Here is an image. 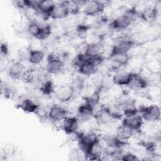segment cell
I'll use <instances>...</instances> for the list:
<instances>
[{"instance_id": "cell-1", "label": "cell", "mask_w": 161, "mask_h": 161, "mask_svg": "<svg viewBox=\"0 0 161 161\" xmlns=\"http://www.w3.org/2000/svg\"><path fill=\"white\" fill-rule=\"evenodd\" d=\"M55 99L60 103H67L72 100L75 94V88L70 84L57 87L53 92Z\"/></svg>"}, {"instance_id": "cell-2", "label": "cell", "mask_w": 161, "mask_h": 161, "mask_svg": "<svg viewBox=\"0 0 161 161\" xmlns=\"http://www.w3.org/2000/svg\"><path fill=\"white\" fill-rule=\"evenodd\" d=\"M138 112L145 122H157L160 119V107L155 104H149L139 109Z\"/></svg>"}, {"instance_id": "cell-3", "label": "cell", "mask_w": 161, "mask_h": 161, "mask_svg": "<svg viewBox=\"0 0 161 161\" xmlns=\"http://www.w3.org/2000/svg\"><path fill=\"white\" fill-rule=\"evenodd\" d=\"M106 3L100 1H86L82 13L87 16H97L103 13Z\"/></svg>"}, {"instance_id": "cell-4", "label": "cell", "mask_w": 161, "mask_h": 161, "mask_svg": "<svg viewBox=\"0 0 161 161\" xmlns=\"http://www.w3.org/2000/svg\"><path fill=\"white\" fill-rule=\"evenodd\" d=\"M112 75L114 84L123 87L128 86L130 84L132 80L133 73L121 68L115 70Z\"/></svg>"}, {"instance_id": "cell-5", "label": "cell", "mask_w": 161, "mask_h": 161, "mask_svg": "<svg viewBox=\"0 0 161 161\" xmlns=\"http://www.w3.org/2000/svg\"><path fill=\"white\" fill-rule=\"evenodd\" d=\"M7 74L13 80H18L21 77L26 70L23 62L19 60L10 62L6 68Z\"/></svg>"}, {"instance_id": "cell-6", "label": "cell", "mask_w": 161, "mask_h": 161, "mask_svg": "<svg viewBox=\"0 0 161 161\" xmlns=\"http://www.w3.org/2000/svg\"><path fill=\"white\" fill-rule=\"evenodd\" d=\"M79 120L77 116H67L62 121L61 129L67 135L74 133L79 130Z\"/></svg>"}, {"instance_id": "cell-7", "label": "cell", "mask_w": 161, "mask_h": 161, "mask_svg": "<svg viewBox=\"0 0 161 161\" xmlns=\"http://www.w3.org/2000/svg\"><path fill=\"white\" fill-rule=\"evenodd\" d=\"M135 46L133 43L129 39V37L125 38L115 42L114 45L111 48V55L121 53V54H126L129 53L133 47Z\"/></svg>"}, {"instance_id": "cell-8", "label": "cell", "mask_w": 161, "mask_h": 161, "mask_svg": "<svg viewBox=\"0 0 161 161\" xmlns=\"http://www.w3.org/2000/svg\"><path fill=\"white\" fill-rule=\"evenodd\" d=\"M67 111L64 106L53 105L50 107L48 113V117L52 121L53 124L55 123L62 122L63 119L67 116Z\"/></svg>"}, {"instance_id": "cell-9", "label": "cell", "mask_w": 161, "mask_h": 161, "mask_svg": "<svg viewBox=\"0 0 161 161\" xmlns=\"http://www.w3.org/2000/svg\"><path fill=\"white\" fill-rule=\"evenodd\" d=\"M77 72L80 75L89 78L98 72V68L89 58L84 61L77 67Z\"/></svg>"}, {"instance_id": "cell-10", "label": "cell", "mask_w": 161, "mask_h": 161, "mask_svg": "<svg viewBox=\"0 0 161 161\" xmlns=\"http://www.w3.org/2000/svg\"><path fill=\"white\" fill-rule=\"evenodd\" d=\"M135 132L130 126L121 122V125L116 128L115 136L121 141L128 142L133 137Z\"/></svg>"}, {"instance_id": "cell-11", "label": "cell", "mask_w": 161, "mask_h": 161, "mask_svg": "<svg viewBox=\"0 0 161 161\" xmlns=\"http://www.w3.org/2000/svg\"><path fill=\"white\" fill-rule=\"evenodd\" d=\"M122 123L130 126L134 131H139L143 125L144 121L138 113L130 116L125 117L122 120Z\"/></svg>"}, {"instance_id": "cell-12", "label": "cell", "mask_w": 161, "mask_h": 161, "mask_svg": "<svg viewBox=\"0 0 161 161\" xmlns=\"http://www.w3.org/2000/svg\"><path fill=\"white\" fill-rule=\"evenodd\" d=\"M69 14L70 13L65 1H62L56 4L50 18L55 20H62L65 19Z\"/></svg>"}, {"instance_id": "cell-13", "label": "cell", "mask_w": 161, "mask_h": 161, "mask_svg": "<svg viewBox=\"0 0 161 161\" xmlns=\"http://www.w3.org/2000/svg\"><path fill=\"white\" fill-rule=\"evenodd\" d=\"M76 114L79 122L86 121L93 116V109L84 101L78 107Z\"/></svg>"}, {"instance_id": "cell-14", "label": "cell", "mask_w": 161, "mask_h": 161, "mask_svg": "<svg viewBox=\"0 0 161 161\" xmlns=\"http://www.w3.org/2000/svg\"><path fill=\"white\" fill-rule=\"evenodd\" d=\"M39 106L40 104L38 103L30 97L25 98L19 104V108L24 112L28 113H35Z\"/></svg>"}, {"instance_id": "cell-15", "label": "cell", "mask_w": 161, "mask_h": 161, "mask_svg": "<svg viewBox=\"0 0 161 161\" xmlns=\"http://www.w3.org/2000/svg\"><path fill=\"white\" fill-rule=\"evenodd\" d=\"M45 57V53L43 50H31L28 62L31 65H39Z\"/></svg>"}, {"instance_id": "cell-16", "label": "cell", "mask_w": 161, "mask_h": 161, "mask_svg": "<svg viewBox=\"0 0 161 161\" xmlns=\"http://www.w3.org/2000/svg\"><path fill=\"white\" fill-rule=\"evenodd\" d=\"M42 25L36 21L28 22L26 26V31L31 38H36L41 30Z\"/></svg>"}, {"instance_id": "cell-17", "label": "cell", "mask_w": 161, "mask_h": 161, "mask_svg": "<svg viewBox=\"0 0 161 161\" xmlns=\"http://www.w3.org/2000/svg\"><path fill=\"white\" fill-rule=\"evenodd\" d=\"M121 160H126V161H131V160H137L138 158L136 156V155L133 152H126L123 153V154L121 156Z\"/></svg>"}]
</instances>
